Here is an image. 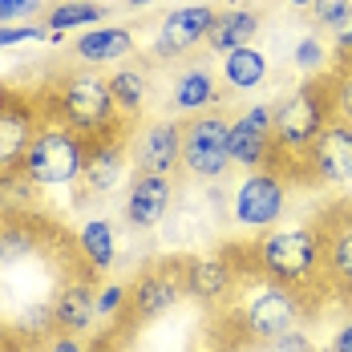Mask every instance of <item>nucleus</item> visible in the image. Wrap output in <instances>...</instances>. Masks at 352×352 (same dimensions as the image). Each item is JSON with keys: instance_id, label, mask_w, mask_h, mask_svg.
<instances>
[{"instance_id": "1", "label": "nucleus", "mask_w": 352, "mask_h": 352, "mask_svg": "<svg viewBox=\"0 0 352 352\" xmlns=\"http://www.w3.org/2000/svg\"><path fill=\"white\" fill-rule=\"evenodd\" d=\"M251 272L267 283H280L300 292L304 300L324 287V263H320V231L316 227H267L247 247Z\"/></svg>"}, {"instance_id": "2", "label": "nucleus", "mask_w": 352, "mask_h": 352, "mask_svg": "<svg viewBox=\"0 0 352 352\" xmlns=\"http://www.w3.org/2000/svg\"><path fill=\"white\" fill-rule=\"evenodd\" d=\"M332 98H328V77L304 81L300 89H292L272 106V154L267 166L280 170L283 178H300L296 162H304V154L312 150L320 130L332 122Z\"/></svg>"}, {"instance_id": "3", "label": "nucleus", "mask_w": 352, "mask_h": 352, "mask_svg": "<svg viewBox=\"0 0 352 352\" xmlns=\"http://www.w3.org/2000/svg\"><path fill=\"white\" fill-rule=\"evenodd\" d=\"M41 113L65 122L81 134H106V130H118V126H130L118 113L109 81L98 69H73L61 81H53L49 98L41 102Z\"/></svg>"}, {"instance_id": "4", "label": "nucleus", "mask_w": 352, "mask_h": 352, "mask_svg": "<svg viewBox=\"0 0 352 352\" xmlns=\"http://www.w3.org/2000/svg\"><path fill=\"white\" fill-rule=\"evenodd\" d=\"M81 162H85V134L57 118H41L33 142L21 158V170L41 190H49V186H73L81 178Z\"/></svg>"}, {"instance_id": "5", "label": "nucleus", "mask_w": 352, "mask_h": 352, "mask_svg": "<svg viewBox=\"0 0 352 352\" xmlns=\"http://www.w3.org/2000/svg\"><path fill=\"white\" fill-rule=\"evenodd\" d=\"M235 320L243 328V340H251V344H276L280 336L296 332L308 320V300L300 292H292V287L259 280V287L239 304Z\"/></svg>"}, {"instance_id": "6", "label": "nucleus", "mask_w": 352, "mask_h": 352, "mask_svg": "<svg viewBox=\"0 0 352 352\" xmlns=\"http://www.w3.org/2000/svg\"><path fill=\"white\" fill-rule=\"evenodd\" d=\"M190 292H186V259H154V263H146L134 283L126 287V308H122V316L118 324H130V328H142V324H150V320L166 316L170 308H175L178 300H186Z\"/></svg>"}, {"instance_id": "7", "label": "nucleus", "mask_w": 352, "mask_h": 352, "mask_svg": "<svg viewBox=\"0 0 352 352\" xmlns=\"http://www.w3.org/2000/svg\"><path fill=\"white\" fill-rule=\"evenodd\" d=\"M231 118L223 109H207L182 122V170L203 182H219L231 170Z\"/></svg>"}, {"instance_id": "8", "label": "nucleus", "mask_w": 352, "mask_h": 352, "mask_svg": "<svg viewBox=\"0 0 352 352\" xmlns=\"http://www.w3.org/2000/svg\"><path fill=\"white\" fill-rule=\"evenodd\" d=\"M283 207H287V178H283L280 170H272V166L243 170V182H239L235 195H231V219H235L243 231L259 235V231L276 227Z\"/></svg>"}, {"instance_id": "9", "label": "nucleus", "mask_w": 352, "mask_h": 352, "mask_svg": "<svg viewBox=\"0 0 352 352\" xmlns=\"http://www.w3.org/2000/svg\"><path fill=\"white\" fill-rule=\"evenodd\" d=\"M130 166V126H118L106 134H85V162H81V195L85 199H109Z\"/></svg>"}, {"instance_id": "10", "label": "nucleus", "mask_w": 352, "mask_h": 352, "mask_svg": "<svg viewBox=\"0 0 352 352\" xmlns=\"http://www.w3.org/2000/svg\"><path fill=\"white\" fill-rule=\"evenodd\" d=\"M320 263L324 287L352 300V203H336L320 214Z\"/></svg>"}, {"instance_id": "11", "label": "nucleus", "mask_w": 352, "mask_h": 352, "mask_svg": "<svg viewBox=\"0 0 352 352\" xmlns=\"http://www.w3.org/2000/svg\"><path fill=\"white\" fill-rule=\"evenodd\" d=\"M98 272L81 259L65 280L57 283L53 292V320H57V332H69V336H85L94 328V316H98Z\"/></svg>"}, {"instance_id": "12", "label": "nucleus", "mask_w": 352, "mask_h": 352, "mask_svg": "<svg viewBox=\"0 0 352 352\" xmlns=\"http://www.w3.org/2000/svg\"><path fill=\"white\" fill-rule=\"evenodd\" d=\"M304 182H324V186H344L352 182V126L332 118L312 150L304 154Z\"/></svg>"}, {"instance_id": "13", "label": "nucleus", "mask_w": 352, "mask_h": 352, "mask_svg": "<svg viewBox=\"0 0 352 352\" xmlns=\"http://www.w3.org/2000/svg\"><path fill=\"white\" fill-rule=\"evenodd\" d=\"M130 166L146 175H175L182 166V122L154 118L130 134Z\"/></svg>"}, {"instance_id": "14", "label": "nucleus", "mask_w": 352, "mask_h": 352, "mask_svg": "<svg viewBox=\"0 0 352 352\" xmlns=\"http://www.w3.org/2000/svg\"><path fill=\"white\" fill-rule=\"evenodd\" d=\"M214 16H219V8H211V4H186V8L166 12V21L158 25V36L150 45V53L158 61H170V57H182V53L207 45Z\"/></svg>"}, {"instance_id": "15", "label": "nucleus", "mask_w": 352, "mask_h": 352, "mask_svg": "<svg viewBox=\"0 0 352 352\" xmlns=\"http://www.w3.org/2000/svg\"><path fill=\"white\" fill-rule=\"evenodd\" d=\"M175 207V175H146V170H134V182L126 190V223L134 231H154L162 227V219Z\"/></svg>"}, {"instance_id": "16", "label": "nucleus", "mask_w": 352, "mask_h": 352, "mask_svg": "<svg viewBox=\"0 0 352 352\" xmlns=\"http://www.w3.org/2000/svg\"><path fill=\"white\" fill-rule=\"evenodd\" d=\"M231 166L239 170H259L267 166L272 154V106H251L239 118H231Z\"/></svg>"}, {"instance_id": "17", "label": "nucleus", "mask_w": 352, "mask_h": 352, "mask_svg": "<svg viewBox=\"0 0 352 352\" xmlns=\"http://www.w3.org/2000/svg\"><path fill=\"white\" fill-rule=\"evenodd\" d=\"M41 102H29V98H16L0 109V170H16L29 142H33L36 126H41Z\"/></svg>"}, {"instance_id": "18", "label": "nucleus", "mask_w": 352, "mask_h": 352, "mask_svg": "<svg viewBox=\"0 0 352 352\" xmlns=\"http://www.w3.org/2000/svg\"><path fill=\"white\" fill-rule=\"evenodd\" d=\"M239 263L231 255H190L186 259V292L199 304H219L235 292Z\"/></svg>"}, {"instance_id": "19", "label": "nucleus", "mask_w": 352, "mask_h": 352, "mask_svg": "<svg viewBox=\"0 0 352 352\" xmlns=\"http://www.w3.org/2000/svg\"><path fill=\"white\" fill-rule=\"evenodd\" d=\"M170 106L182 118H195V113H207V109L223 106V85L214 81L211 69L203 65H190L175 77V89H170Z\"/></svg>"}, {"instance_id": "20", "label": "nucleus", "mask_w": 352, "mask_h": 352, "mask_svg": "<svg viewBox=\"0 0 352 352\" xmlns=\"http://www.w3.org/2000/svg\"><path fill=\"white\" fill-rule=\"evenodd\" d=\"M73 53L85 65H109V61H126L134 53V29L122 25H94L89 33L73 41Z\"/></svg>"}, {"instance_id": "21", "label": "nucleus", "mask_w": 352, "mask_h": 352, "mask_svg": "<svg viewBox=\"0 0 352 352\" xmlns=\"http://www.w3.org/2000/svg\"><path fill=\"white\" fill-rule=\"evenodd\" d=\"M259 29H263V16H259L255 8H239V4L219 8L211 33H207V49H214V53H231V49L255 45Z\"/></svg>"}, {"instance_id": "22", "label": "nucleus", "mask_w": 352, "mask_h": 352, "mask_svg": "<svg viewBox=\"0 0 352 352\" xmlns=\"http://www.w3.org/2000/svg\"><path fill=\"white\" fill-rule=\"evenodd\" d=\"M41 247H45V227L36 223V214L0 219V263H21Z\"/></svg>"}, {"instance_id": "23", "label": "nucleus", "mask_w": 352, "mask_h": 352, "mask_svg": "<svg viewBox=\"0 0 352 352\" xmlns=\"http://www.w3.org/2000/svg\"><path fill=\"white\" fill-rule=\"evenodd\" d=\"M106 81H109V94H113L118 113L134 126V122L142 118V109H146V98H150V77H146V69H138V65H122V69L109 73Z\"/></svg>"}, {"instance_id": "24", "label": "nucleus", "mask_w": 352, "mask_h": 352, "mask_svg": "<svg viewBox=\"0 0 352 352\" xmlns=\"http://www.w3.org/2000/svg\"><path fill=\"white\" fill-rule=\"evenodd\" d=\"M223 81H227V89H235V94L259 89V85L267 81V57H263V49L243 45V49L223 53Z\"/></svg>"}, {"instance_id": "25", "label": "nucleus", "mask_w": 352, "mask_h": 352, "mask_svg": "<svg viewBox=\"0 0 352 352\" xmlns=\"http://www.w3.org/2000/svg\"><path fill=\"white\" fill-rule=\"evenodd\" d=\"M4 332L21 344V349H33L41 352L53 336H57V320H53V304L45 300V304H33V308H25L21 316L12 320V324H4Z\"/></svg>"}, {"instance_id": "26", "label": "nucleus", "mask_w": 352, "mask_h": 352, "mask_svg": "<svg viewBox=\"0 0 352 352\" xmlns=\"http://www.w3.org/2000/svg\"><path fill=\"white\" fill-rule=\"evenodd\" d=\"M77 255L102 276L113 267V255H118V239H113V227H109L106 219H89V223H81V231H77Z\"/></svg>"}, {"instance_id": "27", "label": "nucleus", "mask_w": 352, "mask_h": 352, "mask_svg": "<svg viewBox=\"0 0 352 352\" xmlns=\"http://www.w3.org/2000/svg\"><path fill=\"white\" fill-rule=\"evenodd\" d=\"M41 207V186L16 170H0V219H21V214H36Z\"/></svg>"}, {"instance_id": "28", "label": "nucleus", "mask_w": 352, "mask_h": 352, "mask_svg": "<svg viewBox=\"0 0 352 352\" xmlns=\"http://www.w3.org/2000/svg\"><path fill=\"white\" fill-rule=\"evenodd\" d=\"M106 21V4L98 0H61L45 12V25L57 33H73V29H94Z\"/></svg>"}, {"instance_id": "29", "label": "nucleus", "mask_w": 352, "mask_h": 352, "mask_svg": "<svg viewBox=\"0 0 352 352\" xmlns=\"http://www.w3.org/2000/svg\"><path fill=\"white\" fill-rule=\"evenodd\" d=\"M328 98H332V113L352 126V57L340 61L336 73H328Z\"/></svg>"}, {"instance_id": "30", "label": "nucleus", "mask_w": 352, "mask_h": 352, "mask_svg": "<svg viewBox=\"0 0 352 352\" xmlns=\"http://www.w3.org/2000/svg\"><path fill=\"white\" fill-rule=\"evenodd\" d=\"M312 21L316 29H344L352 21V0H312Z\"/></svg>"}, {"instance_id": "31", "label": "nucleus", "mask_w": 352, "mask_h": 352, "mask_svg": "<svg viewBox=\"0 0 352 352\" xmlns=\"http://www.w3.org/2000/svg\"><path fill=\"white\" fill-rule=\"evenodd\" d=\"M296 65L304 73H324V65H328V49H324V41H320L316 33L300 36V45H296Z\"/></svg>"}, {"instance_id": "32", "label": "nucleus", "mask_w": 352, "mask_h": 352, "mask_svg": "<svg viewBox=\"0 0 352 352\" xmlns=\"http://www.w3.org/2000/svg\"><path fill=\"white\" fill-rule=\"evenodd\" d=\"M33 41H49V25H33V21H21V25H0V49H12V45H33Z\"/></svg>"}, {"instance_id": "33", "label": "nucleus", "mask_w": 352, "mask_h": 352, "mask_svg": "<svg viewBox=\"0 0 352 352\" xmlns=\"http://www.w3.org/2000/svg\"><path fill=\"white\" fill-rule=\"evenodd\" d=\"M122 308H126V287L122 283H102L98 287V316H122Z\"/></svg>"}, {"instance_id": "34", "label": "nucleus", "mask_w": 352, "mask_h": 352, "mask_svg": "<svg viewBox=\"0 0 352 352\" xmlns=\"http://www.w3.org/2000/svg\"><path fill=\"white\" fill-rule=\"evenodd\" d=\"M41 12V0H0V25H21Z\"/></svg>"}, {"instance_id": "35", "label": "nucleus", "mask_w": 352, "mask_h": 352, "mask_svg": "<svg viewBox=\"0 0 352 352\" xmlns=\"http://www.w3.org/2000/svg\"><path fill=\"white\" fill-rule=\"evenodd\" d=\"M41 352H94V349H89V344H85L81 336H69V332H57V336H53V340H49V344H45Z\"/></svg>"}, {"instance_id": "36", "label": "nucleus", "mask_w": 352, "mask_h": 352, "mask_svg": "<svg viewBox=\"0 0 352 352\" xmlns=\"http://www.w3.org/2000/svg\"><path fill=\"white\" fill-rule=\"evenodd\" d=\"M328 352H352V316L332 332V340H328Z\"/></svg>"}, {"instance_id": "37", "label": "nucleus", "mask_w": 352, "mask_h": 352, "mask_svg": "<svg viewBox=\"0 0 352 352\" xmlns=\"http://www.w3.org/2000/svg\"><path fill=\"white\" fill-rule=\"evenodd\" d=\"M276 349H280V352H312V344H308V340H304V332L296 328V332H287V336L276 340Z\"/></svg>"}, {"instance_id": "38", "label": "nucleus", "mask_w": 352, "mask_h": 352, "mask_svg": "<svg viewBox=\"0 0 352 352\" xmlns=\"http://www.w3.org/2000/svg\"><path fill=\"white\" fill-rule=\"evenodd\" d=\"M336 53H340V61H349V57H352V21L336 33Z\"/></svg>"}, {"instance_id": "39", "label": "nucleus", "mask_w": 352, "mask_h": 352, "mask_svg": "<svg viewBox=\"0 0 352 352\" xmlns=\"http://www.w3.org/2000/svg\"><path fill=\"white\" fill-rule=\"evenodd\" d=\"M8 102H12V89H8V85H0V109L8 106Z\"/></svg>"}, {"instance_id": "40", "label": "nucleus", "mask_w": 352, "mask_h": 352, "mask_svg": "<svg viewBox=\"0 0 352 352\" xmlns=\"http://www.w3.org/2000/svg\"><path fill=\"white\" fill-rule=\"evenodd\" d=\"M292 8H312V0H287Z\"/></svg>"}, {"instance_id": "41", "label": "nucleus", "mask_w": 352, "mask_h": 352, "mask_svg": "<svg viewBox=\"0 0 352 352\" xmlns=\"http://www.w3.org/2000/svg\"><path fill=\"white\" fill-rule=\"evenodd\" d=\"M130 8H146V4H154V0H126Z\"/></svg>"}, {"instance_id": "42", "label": "nucleus", "mask_w": 352, "mask_h": 352, "mask_svg": "<svg viewBox=\"0 0 352 352\" xmlns=\"http://www.w3.org/2000/svg\"><path fill=\"white\" fill-rule=\"evenodd\" d=\"M8 352H33V349H8Z\"/></svg>"}, {"instance_id": "43", "label": "nucleus", "mask_w": 352, "mask_h": 352, "mask_svg": "<svg viewBox=\"0 0 352 352\" xmlns=\"http://www.w3.org/2000/svg\"><path fill=\"white\" fill-rule=\"evenodd\" d=\"M0 328H4V308H0Z\"/></svg>"}]
</instances>
